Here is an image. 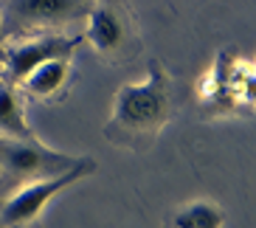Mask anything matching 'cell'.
Masks as SVG:
<instances>
[{
	"label": "cell",
	"mask_w": 256,
	"mask_h": 228,
	"mask_svg": "<svg viewBox=\"0 0 256 228\" xmlns=\"http://www.w3.org/2000/svg\"><path fill=\"white\" fill-rule=\"evenodd\" d=\"M172 116V88L169 74L158 60H150V74L141 82H127L116 90L113 116L104 132L113 144H127L132 138H152L166 127Z\"/></svg>",
	"instance_id": "obj_1"
},
{
	"label": "cell",
	"mask_w": 256,
	"mask_h": 228,
	"mask_svg": "<svg viewBox=\"0 0 256 228\" xmlns=\"http://www.w3.org/2000/svg\"><path fill=\"white\" fill-rule=\"evenodd\" d=\"M0 138H12V141H31L37 138L34 127L26 118V107L12 82L0 79Z\"/></svg>",
	"instance_id": "obj_7"
},
{
	"label": "cell",
	"mask_w": 256,
	"mask_h": 228,
	"mask_svg": "<svg viewBox=\"0 0 256 228\" xmlns=\"http://www.w3.org/2000/svg\"><path fill=\"white\" fill-rule=\"evenodd\" d=\"M76 164H79V155L51 150L40 138H31V141L0 138V175L14 183L42 180V178L60 175Z\"/></svg>",
	"instance_id": "obj_3"
},
{
	"label": "cell",
	"mask_w": 256,
	"mask_h": 228,
	"mask_svg": "<svg viewBox=\"0 0 256 228\" xmlns=\"http://www.w3.org/2000/svg\"><path fill=\"white\" fill-rule=\"evenodd\" d=\"M82 8V0H8L6 28L8 23L20 28H51L74 20Z\"/></svg>",
	"instance_id": "obj_5"
},
{
	"label": "cell",
	"mask_w": 256,
	"mask_h": 228,
	"mask_svg": "<svg viewBox=\"0 0 256 228\" xmlns=\"http://www.w3.org/2000/svg\"><path fill=\"white\" fill-rule=\"evenodd\" d=\"M0 228H3V226H0Z\"/></svg>",
	"instance_id": "obj_11"
},
{
	"label": "cell",
	"mask_w": 256,
	"mask_h": 228,
	"mask_svg": "<svg viewBox=\"0 0 256 228\" xmlns=\"http://www.w3.org/2000/svg\"><path fill=\"white\" fill-rule=\"evenodd\" d=\"M68 76H70V56H56V60H48L40 68H34L14 88L26 90L34 99H51L54 93H60L68 84Z\"/></svg>",
	"instance_id": "obj_8"
},
{
	"label": "cell",
	"mask_w": 256,
	"mask_h": 228,
	"mask_svg": "<svg viewBox=\"0 0 256 228\" xmlns=\"http://www.w3.org/2000/svg\"><path fill=\"white\" fill-rule=\"evenodd\" d=\"M6 37H8V28H6V20H3V12H0V74H3V62H6V48H8Z\"/></svg>",
	"instance_id": "obj_10"
},
{
	"label": "cell",
	"mask_w": 256,
	"mask_h": 228,
	"mask_svg": "<svg viewBox=\"0 0 256 228\" xmlns=\"http://www.w3.org/2000/svg\"><path fill=\"white\" fill-rule=\"evenodd\" d=\"M96 175V160L93 158H79V164L60 175L42 178V180L23 183L12 198L0 208V226L3 228H28L40 220V214L48 208L51 200H56L62 192H68L70 186L82 183L84 178Z\"/></svg>",
	"instance_id": "obj_2"
},
{
	"label": "cell",
	"mask_w": 256,
	"mask_h": 228,
	"mask_svg": "<svg viewBox=\"0 0 256 228\" xmlns=\"http://www.w3.org/2000/svg\"><path fill=\"white\" fill-rule=\"evenodd\" d=\"M84 40L96 48L98 54H118L127 42V20L121 14V8L113 3H96L88 12V26H84Z\"/></svg>",
	"instance_id": "obj_6"
},
{
	"label": "cell",
	"mask_w": 256,
	"mask_h": 228,
	"mask_svg": "<svg viewBox=\"0 0 256 228\" xmlns=\"http://www.w3.org/2000/svg\"><path fill=\"white\" fill-rule=\"evenodd\" d=\"M76 46H79V40L62 37V34H42V37L26 40V42H20V46L6 48L3 70H6V76H8L12 84H20L26 76H28L34 68H40L42 62L56 60V56H70Z\"/></svg>",
	"instance_id": "obj_4"
},
{
	"label": "cell",
	"mask_w": 256,
	"mask_h": 228,
	"mask_svg": "<svg viewBox=\"0 0 256 228\" xmlns=\"http://www.w3.org/2000/svg\"><path fill=\"white\" fill-rule=\"evenodd\" d=\"M226 214L214 200H192L172 217V228H222Z\"/></svg>",
	"instance_id": "obj_9"
}]
</instances>
